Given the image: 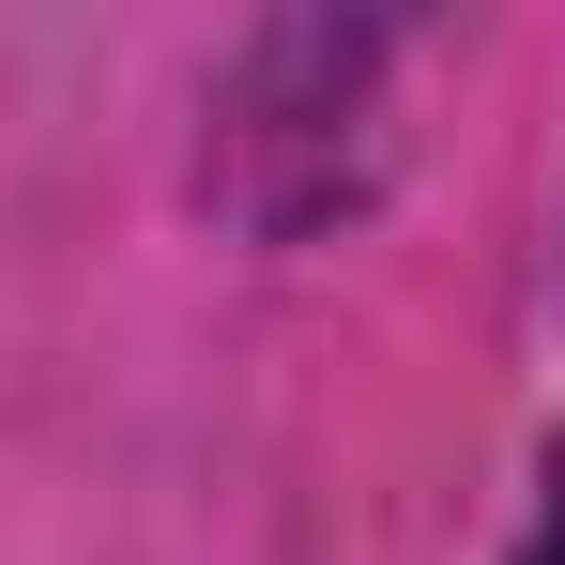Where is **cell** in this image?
I'll list each match as a JSON object with an SVG mask.
<instances>
[{
  "instance_id": "obj_1",
  "label": "cell",
  "mask_w": 565,
  "mask_h": 565,
  "mask_svg": "<svg viewBox=\"0 0 565 565\" xmlns=\"http://www.w3.org/2000/svg\"><path fill=\"white\" fill-rule=\"evenodd\" d=\"M520 565H565V459H551V504H535V535H520Z\"/></svg>"
}]
</instances>
